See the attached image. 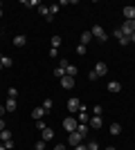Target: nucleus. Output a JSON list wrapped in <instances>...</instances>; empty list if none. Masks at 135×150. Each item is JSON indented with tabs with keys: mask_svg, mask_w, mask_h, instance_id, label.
Listing matches in <instances>:
<instances>
[{
	"mask_svg": "<svg viewBox=\"0 0 135 150\" xmlns=\"http://www.w3.org/2000/svg\"><path fill=\"white\" fill-rule=\"evenodd\" d=\"M77 125H79L77 117H65L63 119V130L65 132H77Z\"/></svg>",
	"mask_w": 135,
	"mask_h": 150,
	"instance_id": "nucleus-1",
	"label": "nucleus"
},
{
	"mask_svg": "<svg viewBox=\"0 0 135 150\" xmlns=\"http://www.w3.org/2000/svg\"><path fill=\"white\" fill-rule=\"evenodd\" d=\"M90 34H92V38H97V40L106 43V31H104V27H101V25H95L92 29H90Z\"/></svg>",
	"mask_w": 135,
	"mask_h": 150,
	"instance_id": "nucleus-2",
	"label": "nucleus"
},
{
	"mask_svg": "<svg viewBox=\"0 0 135 150\" xmlns=\"http://www.w3.org/2000/svg\"><path fill=\"white\" fill-rule=\"evenodd\" d=\"M119 31H122L124 36H131V34L135 31V20H124L122 27H119Z\"/></svg>",
	"mask_w": 135,
	"mask_h": 150,
	"instance_id": "nucleus-3",
	"label": "nucleus"
},
{
	"mask_svg": "<svg viewBox=\"0 0 135 150\" xmlns=\"http://www.w3.org/2000/svg\"><path fill=\"white\" fill-rule=\"evenodd\" d=\"M79 110H81V101H79L77 96H72V99L68 101V112H72V114H77Z\"/></svg>",
	"mask_w": 135,
	"mask_h": 150,
	"instance_id": "nucleus-4",
	"label": "nucleus"
},
{
	"mask_svg": "<svg viewBox=\"0 0 135 150\" xmlns=\"http://www.w3.org/2000/svg\"><path fill=\"white\" fill-rule=\"evenodd\" d=\"M95 74L99 76V79H101V76H106V74H108V65H106L104 61H99V63L95 65Z\"/></svg>",
	"mask_w": 135,
	"mask_h": 150,
	"instance_id": "nucleus-5",
	"label": "nucleus"
},
{
	"mask_svg": "<svg viewBox=\"0 0 135 150\" xmlns=\"http://www.w3.org/2000/svg\"><path fill=\"white\" fill-rule=\"evenodd\" d=\"M81 141H84V137H81L79 132H70V137H68V144H70V146H74V148H77Z\"/></svg>",
	"mask_w": 135,
	"mask_h": 150,
	"instance_id": "nucleus-6",
	"label": "nucleus"
},
{
	"mask_svg": "<svg viewBox=\"0 0 135 150\" xmlns=\"http://www.w3.org/2000/svg\"><path fill=\"white\" fill-rule=\"evenodd\" d=\"M77 121L79 123H88L90 117H88V110H86V105H81V110L77 112Z\"/></svg>",
	"mask_w": 135,
	"mask_h": 150,
	"instance_id": "nucleus-7",
	"label": "nucleus"
},
{
	"mask_svg": "<svg viewBox=\"0 0 135 150\" xmlns=\"http://www.w3.org/2000/svg\"><path fill=\"white\" fill-rule=\"evenodd\" d=\"M61 88L63 90H72L74 88V79H72V76H63V79H61Z\"/></svg>",
	"mask_w": 135,
	"mask_h": 150,
	"instance_id": "nucleus-8",
	"label": "nucleus"
},
{
	"mask_svg": "<svg viewBox=\"0 0 135 150\" xmlns=\"http://www.w3.org/2000/svg\"><path fill=\"white\" fill-rule=\"evenodd\" d=\"M25 43H27V36H25V34L14 36V45H16V47H25Z\"/></svg>",
	"mask_w": 135,
	"mask_h": 150,
	"instance_id": "nucleus-9",
	"label": "nucleus"
},
{
	"mask_svg": "<svg viewBox=\"0 0 135 150\" xmlns=\"http://www.w3.org/2000/svg\"><path fill=\"white\" fill-rule=\"evenodd\" d=\"M43 117H45V110H43V108H34V110H32V119L34 121H41Z\"/></svg>",
	"mask_w": 135,
	"mask_h": 150,
	"instance_id": "nucleus-10",
	"label": "nucleus"
},
{
	"mask_svg": "<svg viewBox=\"0 0 135 150\" xmlns=\"http://www.w3.org/2000/svg\"><path fill=\"white\" fill-rule=\"evenodd\" d=\"M88 125H90V128H95V130H99V128H101V117H90Z\"/></svg>",
	"mask_w": 135,
	"mask_h": 150,
	"instance_id": "nucleus-11",
	"label": "nucleus"
},
{
	"mask_svg": "<svg viewBox=\"0 0 135 150\" xmlns=\"http://www.w3.org/2000/svg\"><path fill=\"white\" fill-rule=\"evenodd\" d=\"M77 74H79V67H77V65H72V63H70V65L65 67V76H72V79H74V76H77Z\"/></svg>",
	"mask_w": 135,
	"mask_h": 150,
	"instance_id": "nucleus-12",
	"label": "nucleus"
},
{
	"mask_svg": "<svg viewBox=\"0 0 135 150\" xmlns=\"http://www.w3.org/2000/svg\"><path fill=\"white\" fill-rule=\"evenodd\" d=\"M124 18L126 20H135V7H124Z\"/></svg>",
	"mask_w": 135,
	"mask_h": 150,
	"instance_id": "nucleus-13",
	"label": "nucleus"
},
{
	"mask_svg": "<svg viewBox=\"0 0 135 150\" xmlns=\"http://www.w3.org/2000/svg\"><path fill=\"white\" fill-rule=\"evenodd\" d=\"M108 92H113V94L122 92V85H119L117 81H110V83H108Z\"/></svg>",
	"mask_w": 135,
	"mask_h": 150,
	"instance_id": "nucleus-14",
	"label": "nucleus"
},
{
	"mask_svg": "<svg viewBox=\"0 0 135 150\" xmlns=\"http://www.w3.org/2000/svg\"><path fill=\"white\" fill-rule=\"evenodd\" d=\"M45 141V144H47V141H50V139H54V130H52V128H45L43 130V137H41Z\"/></svg>",
	"mask_w": 135,
	"mask_h": 150,
	"instance_id": "nucleus-15",
	"label": "nucleus"
},
{
	"mask_svg": "<svg viewBox=\"0 0 135 150\" xmlns=\"http://www.w3.org/2000/svg\"><path fill=\"white\" fill-rule=\"evenodd\" d=\"M16 108H18V105H16V99H7V103H5V110H7V112H14Z\"/></svg>",
	"mask_w": 135,
	"mask_h": 150,
	"instance_id": "nucleus-16",
	"label": "nucleus"
},
{
	"mask_svg": "<svg viewBox=\"0 0 135 150\" xmlns=\"http://www.w3.org/2000/svg\"><path fill=\"white\" fill-rule=\"evenodd\" d=\"M50 45L54 47V50H59V47H61V36H52L50 38Z\"/></svg>",
	"mask_w": 135,
	"mask_h": 150,
	"instance_id": "nucleus-17",
	"label": "nucleus"
},
{
	"mask_svg": "<svg viewBox=\"0 0 135 150\" xmlns=\"http://www.w3.org/2000/svg\"><path fill=\"white\" fill-rule=\"evenodd\" d=\"M90 40H92V34H90V31H84V34H81V45H88Z\"/></svg>",
	"mask_w": 135,
	"mask_h": 150,
	"instance_id": "nucleus-18",
	"label": "nucleus"
},
{
	"mask_svg": "<svg viewBox=\"0 0 135 150\" xmlns=\"http://www.w3.org/2000/svg\"><path fill=\"white\" fill-rule=\"evenodd\" d=\"M108 130H110V134H119V132H122V125L119 123H110Z\"/></svg>",
	"mask_w": 135,
	"mask_h": 150,
	"instance_id": "nucleus-19",
	"label": "nucleus"
},
{
	"mask_svg": "<svg viewBox=\"0 0 135 150\" xmlns=\"http://www.w3.org/2000/svg\"><path fill=\"white\" fill-rule=\"evenodd\" d=\"M0 139H2V144H5V141H9V139H11V132L7 130V128H5V130H0Z\"/></svg>",
	"mask_w": 135,
	"mask_h": 150,
	"instance_id": "nucleus-20",
	"label": "nucleus"
},
{
	"mask_svg": "<svg viewBox=\"0 0 135 150\" xmlns=\"http://www.w3.org/2000/svg\"><path fill=\"white\" fill-rule=\"evenodd\" d=\"M77 132L81 134V137H86V132H88V123H79L77 125Z\"/></svg>",
	"mask_w": 135,
	"mask_h": 150,
	"instance_id": "nucleus-21",
	"label": "nucleus"
},
{
	"mask_svg": "<svg viewBox=\"0 0 135 150\" xmlns=\"http://www.w3.org/2000/svg\"><path fill=\"white\" fill-rule=\"evenodd\" d=\"M54 76H59V79H63V76H65V67L56 65V67H54Z\"/></svg>",
	"mask_w": 135,
	"mask_h": 150,
	"instance_id": "nucleus-22",
	"label": "nucleus"
},
{
	"mask_svg": "<svg viewBox=\"0 0 135 150\" xmlns=\"http://www.w3.org/2000/svg\"><path fill=\"white\" fill-rule=\"evenodd\" d=\"M0 63H2V67H11V65H14V58H9V56H2V61H0Z\"/></svg>",
	"mask_w": 135,
	"mask_h": 150,
	"instance_id": "nucleus-23",
	"label": "nucleus"
},
{
	"mask_svg": "<svg viewBox=\"0 0 135 150\" xmlns=\"http://www.w3.org/2000/svg\"><path fill=\"white\" fill-rule=\"evenodd\" d=\"M47 148V144H45L43 139H39V141H36V146H34V150H45Z\"/></svg>",
	"mask_w": 135,
	"mask_h": 150,
	"instance_id": "nucleus-24",
	"label": "nucleus"
},
{
	"mask_svg": "<svg viewBox=\"0 0 135 150\" xmlns=\"http://www.w3.org/2000/svg\"><path fill=\"white\" fill-rule=\"evenodd\" d=\"M7 96H9V99H16V96H18V90H16V88H9V90H7Z\"/></svg>",
	"mask_w": 135,
	"mask_h": 150,
	"instance_id": "nucleus-25",
	"label": "nucleus"
},
{
	"mask_svg": "<svg viewBox=\"0 0 135 150\" xmlns=\"http://www.w3.org/2000/svg\"><path fill=\"white\" fill-rule=\"evenodd\" d=\"M101 112H104L101 105H95V108H92V117H101Z\"/></svg>",
	"mask_w": 135,
	"mask_h": 150,
	"instance_id": "nucleus-26",
	"label": "nucleus"
},
{
	"mask_svg": "<svg viewBox=\"0 0 135 150\" xmlns=\"http://www.w3.org/2000/svg\"><path fill=\"white\" fill-rule=\"evenodd\" d=\"M39 13L47 18V16H50V9H47V7H43V5H39Z\"/></svg>",
	"mask_w": 135,
	"mask_h": 150,
	"instance_id": "nucleus-27",
	"label": "nucleus"
},
{
	"mask_svg": "<svg viewBox=\"0 0 135 150\" xmlns=\"http://www.w3.org/2000/svg\"><path fill=\"white\" fill-rule=\"evenodd\" d=\"M41 108H43L45 112H47V110H52V99H45V101H43V105H41Z\"/></svg>",
	"mask_w": 135,
	"mask_h": 150,
	"instance_id": "nucleus-28",
	"label": "nucleus"
},
{
	"mask_svg": "<svg viewBox=\"0 0 135 150\" xmlns=\"http://www.w3.org/2000/svg\"><path fill=\"white\" fill-rule=\"evenodd\" d=\"M86 148H88V150H99V144H97V141H88Z\"/></svg>",
	"mask_w": 135,
	"mask_h": 150,
	"instance_id": "nucleus-29",
	"label": "nucleus"
},
{
	"mask_svg": "<svg viewBox=\"0 0 135 150\" xmlns=\"http://www.w3.org/2000/svg\"><path fill=\"white\" fill-rule=\"evenodd\" d=\"M25 7H39V0H23Z\"/></svg>",
	"mask_w": 135,
	"mask_h": 150,
	"instance_id": "nucleus-30",
	"label": "nucleus"
},
{
	"mask_svg": "<svg viewBox=\"0 0 135 150\" xmlns=\"http://www.w3.org/2000/svg\"><path fill=\"white\" fill-rule=\"evenodd\" d=\"M129 43H131V40H129V36H122V38H119V45H122V47H126Z\"/></svg>",
	"mask_w": 135,
	"mask_h": 150,
	"instance_id": "nucleus-31",
	"label": "nucleus"
},
{
	"mask_svg": "<svg viewBox=\"0 0 135 150\" xmlns=\"http://www.w3.org/2000/svg\"><path fill=\"white\" fill-rule=\"evenodd\" d=\"M59 7H61V5H50V16H54V13L59 11Z\"/></svg>",
	"mask_w": 135,
	"mask_h": 150,
	"instance_id": "nucleus-32",
	"label": "nucleus"
},
{
	"mask_svg": "<svg viewBox=\"0 0 135 150\" xmlns=\"http://www.w3.org/2000/svg\"><path fill=\"white\" fill-rule=\"evenodd\" d=\"M2 146H5L7 150H14V139H9V141H5V144H2Z\"/></svg>",
	"mask_w": 135,
	"mask_h": 150,
	"instance_id": "nucleus-33",
	"label": "nucleus"
},
{
	"mask_svg": "<svg viewBox=\"0 0 135 150\" xmlns=\"http://www.w3.org/2000/svg\"><path fill=\"white\" fill-rule=\"evenodd\" d=\"M50 58H59V50H54V47H50Z\"/></svg>",
	"mask_w": 135,
	"mask_h": 150,
	"instance_id": "nucleus-34",
	"label": "nucleus"
},
{
	"mask_svg": "<svg viewBox=\"0 0 135 150\" xmlns=\"http://www.w3.org/2000/svg\"><path fill=\"white\" fill-rule=\"evenodd\" d=\"M77 54H79V56H84V54H86V45H79V47H77Z\"/></svg>",
	"mask_w": 135,
	"mask_h": 150,
	"instance_id": "nucleus-35",
	"label": "nucleus"
},
{
	"mask_svg": "<svg viewBox=\"0 0 135 150\" xmlns=\"http://www.w3.org/2000/svg\"><path fill=\"white\" fill-rule=\"evenodd\" d=\"M36 128H39V130H45V128H47V125H45V121L41 119V121H36Z\"/></svg>",
	"mask_w": 135,
	"mask_h": 150,
	"instance_id": "nucleus-36",
	"label": "nucleus"
},
{
	"mask_svg": "<svg viewBox=\"0 0 135 150\" xmlns=\"http://www.w3.org/2000/svg\"><path fill=\"white\" fill-rule=\"evenodd\" d=\"M88 79H90V81H97L99 76H97V74H95V69H92V72H90V74H88Z\"/></svg>",
	"mask_w": 135,
	"mask_h": 150,
	"instance_id": "nucleus-37",
	"label": "nucleus"
},
{
	"mask_svg": "<svg viewBox=\"0 0 135 150\" xmlns=\"http://www.w3.org/2000/svg\"><path fill=\"white\" fill-rule=\"evenodd\" d=\"M52 150H68V148H65L63 144H59V146H54V148H52Z\"/></svg>",
	"mask_w": 135,
	"mask_h": 150,
	"instance_id": "nucleus-38",
	"label": "nucleus"
},
{
	"mask_svg": "<svg viewBox=\"0 0 135 150\" xmlns=\"http://www.w3.org/2000/svg\"><path fill=\"white\" fill-rule=\"evenodd\" d=\"M74 150H88V148H86V144H79V146H77Z\"/></svg>",
	"mask_w": 135,
	"mask_h": 150,
	"instance_id": "nucleus-39",
	"label": "nucleus"
},
{
	"mask_svg": "<svg viewBox=\"0 0 135 150\" xmlns=\"http://www.w3.org/2000/svg\"><path fill=\"white\" fill-rule=\"evenodd\" d=\"M129 40H131V43H135V31H133V34L129 36Z\"/></svg>",
	"mask_w": 135,
	"mask_h": 150,
	"instance_id": "nucleus-40",
	"label": "nucleus"
},
{
	"mask_svg": "<svg viewBox=\"0 0 135 150\" xmlns=\"http://www.w3.org/2000/svg\"><path fill=\"white\" fill-rule=\"evenodd\" d=\"M0 114H7V110H5V105H0Z\"/></svg>",
	"mask_w": 135,
	"mask_h": 150,
	"instance_id": "nucleus-41",
	"label": "nucleus"
},
{
	"mask_svg": "<svg viewBox=\"0 0 135 150\" xmlns=\"http://www.w3.org/2000/svg\"><path fill=\"white\" fill-rule=\"evenodd\" d=\"M0 130H5V121L0 119Z\"/></svg>",
	"mask_w": 135,
	"mask_h": 150,
	"instance_id": "nucleus-42",
	"label": "nucleus"
},
{
	"mask_svg": "<svg viewBox=\"0 0 135 150\" xmlns=\"http://www.w3.org/2000/svg\"><path fill=\"white\" fill-rule=\"evenodd\" d=\"M2 56H5V54H2V52H0V61H2Z\"/></svg>",
	"mask_w": 135,
	"mask_h": 150,
	"instance_id": "nucleus-43",
	"label": "nucleus"
},
{
	"mask_svg": "<svg viewBox=\"0 0 135 150\" xmlns=\"http://www.w3.org/2000/svg\"><path fill=\"white\" fill-rule=\"evenodd\" d=\"M2 69H5V67H2V63H0V72H2Z\"/></svg>",
	"mask_w": 135,
	"mask_h": 150,
	"instance_id": "nucleus-44",
	"label": "nucleus"
},
{
	"mask_svg": "<svg viewBox=\"0 0 135 150\" xmlns=\"http://www.w3.org/2000/svg\"><path fill=\"white\" fill-rule=\"evenodd\" d=\"M0 150H7V148H5V146H0Z\"/></svg>",
	"mask_w": 135,
	"mask_h": 150,
	"instance_id": "nucleus-45",
	"label": "nucleus"
},
{
	"mask_svg": "<svg viewBox=\"0 0 135 150\" xmlns=\"http://www.w3.org/2000/svg\"><path fill=\"white\" fill-rule=\"evenodd\" d=\"M106 150H117V148H106Z\"/></svg>",
	"mask_w": 135,
	"mask_h": 150,
	"instance_id": "nucleus-46",
	"label": "nucleus"
},
{
	"mask_svg": "<svg viewBox=\"0 0 135 150\" xmlns=\"http://www.w3.org/2000/svg\"><path fill=\"white\" fill-rule=\"evenodd\" d=\"M0 18H2V9H0Z\"/></svg>",
	"mask_w": 135,
	"mask_h": 150,
	"instance_id": "nucleus-47",
	"label": "nucleus"
},
{
	"mask_svg": "<svg viewBox=\"0 0 135 150\" xmlns=\"http://www.w3.org/2000/svg\"><path fill=\"white\" fill-rule=\"evenodd\" d=\"M45 150H47V148H45Z\"/></svg>",
	"mask_w": 135,
	"mask_h": 150,
	"instance_id": "nucleus-48",
	"label": "nucleus"
}]
</instances>
